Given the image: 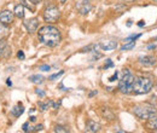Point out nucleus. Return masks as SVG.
Masks as SVG:
<instances>
[{
    "label": "nucleus",
    "mask_w": 157,
    "mask_h": 133,
    "mask_svg": "<svg viewBox=\"0 0 157 133\" xmlns=\"http://www.w3.org/2000/svg\"><path fill=\"white\" fill-rule=\"evenodd\" d=\"M38 38L41 44L55 47L60 42V32L53 25H44L38 32Z\"/></svg>",
    "instance_id": "1"
},
{
    "label": "nucleus",
    "mask_w": 157,
    "mask_h": 133,
    "mask_svg": "<svg viewBox=\"0 0 157 133\" xmlns=\"http://www.w3.org/2000/svg\"><path fill=\"white\" fill-rule=\"evenodd\" d=\"M152 86H154V82L151 79L145 77V76H138V77H134L133 80L132 92L136 95H145L152 90Z\"/></svg>",
    "instance_id": "2"
},
{
    "label": "nucleus",
    "mask_w": 157,
    "mask_h": 133,
    "mask_svg": "<svg viewBox=\"0 0 157 133\" xmlns=\"http://www.w3.org/2000/svg\"><path fill=\"white\" fill-rule=\"evenodd\" d=\"M133 80H134V76L131 73V70L129 69H123L121 79H120V82H118V90L122 93H126V95L131 93L132 92Z\"/></svg>",
    "instance_id": "3"
},
{
    "label": "nucleus",
    "mask_w": 157,
    "mask_h": 133,
    "mask_svg": "<svg viewBox=\"0 0 157 133\" xmlns=\"http://www.w3.org/2000/svg\"><path fill=\"white\" fill-rule=\"evenodd\" d=\"M133 114L137 117H139L140 120H150L151 117L156 116L157 110L152 107L149 105H136L133 108Z\"/></svg>",
    "instance_id": "4"
},
{
    "label": "nucleus",
    "mask_w": 157,
    "mask_h": 133,
    "mask_svg": "<svg viewBox=\"0 0 157 133\" xmlns=\"http://www.w3.org/2000/svg\"><path fill=\"white\" fill-rule=\"evenodd\" d=\"M59 18V10L57 6L51 5L48 6L44 12V19L47 23H55Z\"/></svg>",
    "instance_id": "5"
},
{
    "label": "nucleus",
    "mask_w": 157,
    "mask_h": 133,
    "mask_svg": "<svg viewBox=\"0 0 157 133\" xmlns=\"http://www.w3.org/2000/svg\"><path fill=\"white\" fill-rule=\"evenodd\" d=\"M24 27L25 29L29 32V33H34L36 32L38 27H39V19L38 18H30V19H27L24 22Z\"/></svg>",
    "instance_id": "6"
},
{
    "label": "nucleus",
    "mask_w": 157,
    "mask_h": 133,
    "mask_svg": "<svg viewBox=\"0 0 157 133\" xmlns=\"http://www.w3.org/2000/svg\"><path fill=\"white\" fill-rule=\"evenodd\" d=\"M12 21H13V12H11L9 10H5V11L0 12V22L1 23L10 24V23H12Z\"/></svg>",
    "instance_id": "7"
},
{
    "label": "nucleus",
    "mask_w": 157,
    "mask_h": 133,
    "mask_svg": "<svg viewBox=\"0 0 157 133\" xmlns=\"http://www.w3.org/2000/svg\"><path fill=\"white\" fill-rule=\"evenodd\" d=\"M139 63L145 67H152L156 64V58L154 56H141L139 57Z\"/></svg>",
    "instance_id": "8"
},
{
    "label": "nucleus",
    "mask_w": 157,
    "mask_h": 133,
    "mask_svg": "<svg viewBox=\"0 0 157 133\" xmlns=\"http://www.w3.org/2000/svg\"><path fill=\"white\" fill-rule=\"evenodd\" d=\"M98 46H100L104 51H110V50H115L117 47V42L113 41V40H104L99 44Z\"/></svg>",
    "instance_id": "9"
},
{
    "label": "nucleus",
    "mask_w": 157,
    "mask_h": 133,
    "mask_svg": "<svg viewBox=\"0 0 157 133\" xmlns=\"http://www.w3.org/2000/svg\"><path fill=\"white\" fill-rule=\"evenodd\" d=\"M11 55V51H10V47L7 46L6 41L0 39V57H7Z\"/></svg>",
    "instance_id": "10"
},
{
    "label": "nucleus",
    "mask_w": 157,
    "mask_h": 133,
    "mask_svg": "<svg viewBox=\"0 0 157 133\" xmlns=\"http://www.w3.org/2000/svg\"><path fill=\"white\" fill-rule=\"evenodd\" d=\"M100 130V125L97 123L96 121L93 120H88L87 123H86V131L87 132H98Z\"/></svg>",
    "instance_id": "11"
},
{
    "label": "nucleus",
    "mask_w": 157,
    "mask_h": 133,
    "mask_svg": "<svg viewBox=\"0 0 157 133\" xmlns=\"http://www.w3.org/2000/svg\"><path fill=\"white\" fill-rule=\"evenodd\" d=\"M90 10H91L90 0H85V1L81 4V6L78 7V11H80V14H81V15H86V14H88V12H90Z\"/></svg>",
    "instance_id": "12"
},
{
    "label": "nucleus",
    "mask_w": 157,
    "mask_h": 133,
    "mask_svg": "<svg viewBox=\"0 0 157 133\" xmlns=\"http://www.w3.org/2000/svg\"><path fill=\"white\" fill-rule=\"evenodd\" d=\"M24 113V108H23V105L18 103L17 105H15L12 109H11V114L13 115L15 117H20L21 115Z\"/></svg>",
    "instance_id": "13"
},
{
    "label": "nucleus",
    "mask_w": 157,
    "mask_h": 133,
    "mask_svg": "<svg viewBox=\"0 0 157 133\" xmlns=\"http://www.w3.org/2000/svg\"><path fill=\"white\" fill-rule=\"evenodd\" d=\"M13 15L17 16L18 18H23V17H24V6H23L22 4H18V5L15 6Z\"/></svg>",
    "instance_id": "14"
},
{
    "label": "nucleus",
    "mask_w": 157,
    "mask_h": 133,
    "mask_svg": "<svg viewBox=\"0 0 157 133\" xmlns=\"http://www.w3.org/2000/svg\"><path fill=\"white\" fill-rule=\"evenodd\" d=\"M29 80H30L33 84H42V82H44V76L39 75V74L30 75L29 76Z\"/></svg>",
    "instance_id": "15"
},
{
    "label": "nucleus",
    "mask_w": 157,
    "mask_h": 133,
    "mask_svg": "<svg viewBox=\"0 0 157 133\" xmlns=\"http://www.w3.org/2000/svg\"><path fill=\"white\" fill-rule=\"evenodd\" d=\"M147 127L150 130H157V116L151 117L149 121H147Z\"/></svg>",
    "instance_id": "16"
},
{
    "label": "nucleus",
    "mask_w": 157,
    "mask_h": 133,
    "mask_svg": "<svg viewBox=\"0 0 157 133\" xmlns=\"http://www.w3.org/2000/svg\"><path fill=\"white\" fill-rule=\"evenodd\" d=\"M7 33H9L7 27H6L4 23H1V22H0V39L5 38V37L7 35Z\"/></svg>",
    "instance_id": "17"
},
{
    "label": "nucleus",
    "mask_w": 157,
    "mask_h": 133,
    "mask_svg": "<svg viewBox=\"0 0 157 133\" xmlns=\"http://www.w3.org/2000/svg\"><path fill=\"white\" fill-rule=\"evenodd\" d=\"M136 46V41H131V42H124V45L121 47V51H127V50H132Z\"/></svg>",
    "instance_id": "18"
},
{
    "label": "nucleus",
    "mask_w": 157,
    "mask_h": 133,
    "mask_svg": "<svg viewBox=\"0 0 157 133\" xmlns=\"http://www.w3.org/2000/svg\"><path fill=\"white\" fill-rule=\"evenodd\" d=\"M64 74V72L63 70H60L59 73H56V74H53V75H51L50 77H48V80H56V79H58L59 76H62Z\"/></svg>",
    "instance_id": "19"
},
{
    "label": "nucleus",
    "mask_w": 157,
    "mask_h": 133,
    "mask_svg": "<svg viewBox=\"0 0 157 133\" xmlns=\"http://www.w3.org/2000/svg\"><path fill=\"white\" fill-rule=\"evenodd\" d=\"M55 132H64V133H67V132H68V130H67V128H64L63 126H57V127L55 128Z\"/></svg>",
    "instance_id": "20"
},
{
    "label": "nucleus",
    "mask_w": 157,
    "mask_h": 133,
    "mask_svg": "<svg viewBox=\"0 0 157 133\" xmlns=\"http://www.w3.org/2000/svg\"><path fill=\"white\" fill-rule=\"evenodd\" d=\"M22 128H23V131H24V132H28V131H30V128H32V127H30L29 122H25V123L22 126Z\"/></svg>",
    "instance_id": "21"
},
{
    "label": "nucleus",
    "mask_w": 157,
    "mask_h": 133,
    "mask_svg": "<svg viewBox=\"0 0 157 133\" xmlns=\"http://www.w3.org/2000/svg\"><path fill=\"white\" fill-rule=\"evenodd\" d=\"M111 67H114V63H113V61H111V59H108V61H106V63H105V65H104V68H105V69H108V68H111Z\"/></svg>",
    "instance_id": "22"
},
{
    "label": "nucleus",
    "mask_w": 157,
    "mask_h": 133,
    "mask_svg": "<svg viewBox=\"0 0 157 133\" xmlns=\"http://www.w3.org/2000/svg\"><path fill=\"white\" fill-rule=\"evenodd\" d=\"M20 1H21V4H22L23 6H27V7L29 9V10H32V11L34 10V9H33V7H32V6H30V5H29V4H28V2L25 1V0H20Z\"/></svg>",
    "instance_id": "23"
},
{
    "label": "nucleus",
    "mask_w": 157,
    "mask_h": 133,
    "mask_svg": "<svg viewBox=\"0 0 157 133\" xmlns=\"http://www.w3.org/2000/svg\"><path fill=\"white\" fill-rule=\"evenodd\" d=\"M50 69H51V67H50V65H46V64L40 67V70H42V72H48Z\"/></svg>",
    "instance_id": "24"
},
{
    "label": "nucleus",
    "mask_w": 157,
    "mask_h": 133,
    "mask_svg": "<svg viewBox=\"0 0 157 133\" xmlns=\"http://www.w3.org/2000/svg\"><path fill=\"white\" fill-rule=\"evenodd\" d=\"M117 76H118V72H115V74H114V75L110 76V77H109V81H111V82H113V81L117 80Z\"/></svg>",
    "instance_id": "25"
},
{
    "label": "nucleus",
    "mask_w": 157,
    "mask_h": 133,
    "mask_svg": "<svg viewBox=\"0 0 157 133\" xmlns=\"http://www.w3.org/2000/svg\"><path fill=\"white\" fill-rule=\"evenodd\" d=\"M42 128H44V126H42V125H36V126H35V127H34L32 131H34V132H38V131H41Z\"/></svg>",
    "instance_id": "26"
},
{
    "label": "nucleus",
    "mask_w": 157,
    "mask_h": 133,
    "mask_svg": "<svg viewBox=\"0 0 157 133\" xmlns=\"http://www.w3.org/2000/svg\"><path fill=\"white\" fill-rule=\"evenodd\" d=\"M35 93H36L38 96H40V97H45V92H44V91H41V90H39V88H38V90H35Z\"/></svg>",
    "instance_id": "27"
},
{
    "label": "nucleus",
    "mask_w": 157,
    "mask_h": 133,
    "mask_svg": "<svg viewBox=\"0 0 157 133\" xmlns=\"http://www.w3.org/2000/svg\"><path fill=\"white\" fill-rule=\"evenodd\" d=\"M17 57L20 58V59H24V57H25V56H24L23 51H18V52H17Z\"/></svg>",
    "instance_id": "28"
},
{
    "label": "nucleus",
    "mask_w": 157,
    "mask_h": 133,
    "mask_svg": "<svg viewBox=\"0 0 157 133\" xmlns=\"http://www.w3.org/2000/svg\"><path fill=\"white\" fill-rule=\"evenodd\" d=\"M58 87H59V88H62L63 91H70V90H71L70 87H64V86H63V84H59Z\"/></svg>",
    "instance_id": "29"
},
{
    "label": "nucleus",
    "mask_w": 157,
    "mask_h": 133,
    "mask_svg": "<svg viewBox=\"0 0 157 133\" xmlns=\"http://www.w3.org/2000/svg\"><path fill=\"white\" fill-rule=\"evenodd\" d=\"M138 25H139V27H144V25H145V22H144V21H140V22L138 23Z\"/></svg>",
    "instance_id": "30"
},
{
    "label": "nucleus",
    "mask_w": 157,
    "mask_h": 133,
    "mask_svg": "<svg viewBox=\"0 0 157 133\" xmlns=\"http://www.w3.org/2000/svg\"><path fill=\"white\" fill-rule=\"evenodd\" d=\"M97 93H98V92H97V90H96V91H93V92H91V93H90V97H93V96H96L97 95Z\"/></svg>",
    "instance_id": "31"
},
{
    "label": "nucleus",
    "mask_w": 157,
    "mask_h": 133,
    "mask_svg": "<svg viewBox=\"0 0 157 133\" xmlns=\"http://www.w3.org/2000/svg\"><path fill=\"white\" fill-rule=\"evenodd\" d=\"M30 2H33V4H38V2H40L41 0H29Z\"/></svg>",
    "instance_id": "32"
},
{
    "label": "nucleus",
    "mask_w": 157,
    "mask_h": 133,
    "mask_svg": "<svg viewBox=\"0 0 157 133\" xmlns=\"http://www.w3.org/2000/svg\"><path fill=\"white\" fill-rule=\"evenodd\" d=\"M155 47H156V45H150V46H147L149 50H152V49H155Z\"/></svg>",
    "instance_id": "33"
},
{
    "label": "nucleus",
    "mask_w": 157,
    "mask_h": 133,
    "mask_svg": "<svg viewBox=\"0 0 157 133\" xmlns=\"http://www.w3.org/2000/svg\"><path fill=\"white\" fill-rule=\"evenodd\" d=\"M6 84H7L9 86H11V85H12V82H11V80H10V79H7V81H6Z\"/></svg>",
    "instance_id": "34"
},
{
    "label": "nucleus",
    "mask_w": 157,
    "mask_h": 133,
    "mask_svg": "<svg viewBox=\"0 0 157 133\" xmlns=\"http://www.w3.org/2000/svg\"><path fill=\"white\" fill-rule=\"evenodd\" d=\"M35 120H36V119H35V116H32V117H30V121H32V122H34Z\"/></svg>",
    "instance_id": "35"
},
{
    "label": "nucleus",
    "mask_w": 157,
    "mask_h": 133,
    "mask_svg": "<svg viewBox=\"0 0 157 133\" xmlns=\"http://www.w3.org/2000/svg\"><path fill=\"white\" fill-rule=\"evenodd\" d=\"M132 25V21H128V23H127V27H131Z\"/></svg>",
    "instance_id": "36"
},
{
    "label": "nucleus",
    "mask_w": 157,
    "mask_h": 133,
    "mask_svg": "<svg viewBox=\"0 0 157 133\" xmlns=\"http://www.w3.org/2000/svg\"><path fill=\"white\" fill-rule=\"evenodd\" d=\"M123 1H126V2H132V1H136V0H123Z\"/></svg>",
    "instance_id": "37"
},
{
    "label": "nucleus",
    "mask_w": 157,
    "mask_h": 133,
    "mask_svg": "<svg viewBox=\"0 0 157 133\" xmlns=\"http://www.w3.org/2000/svg\"><path fill=\"white\" fill-rule=\"evenodd\" d=\"M59 1H60V2H62V4H64V2H65V1H67V0H59Z\"/></svg>",
    "instance_id": "38"
},
{
    "label": "nucleus",
    "mask_w": 157,
    "mask_h": 133,
    "mask_svg": "<svg viewBox=\"0 0 157 133\" xmlns=\"http://www.w3.org/2000/svg\"><path fill=\"white\" fill-rule=\"evenodd\" d=\"M152 1H156V2H157V0H152Z\"/></svg>",
    "instance_id": "39"
},
{
    "label": "nucleus",
    "mask_w": 157,
    "mask_h": 133,
    "mask_svg": "<svg viewBox=\"0 0 157 133\" xmlns=\"http://www.w3.org/2000/svg\"><path fill=\"white\" fill-rule=\"evenodd\" d=\"M155 40H157V38H156V39H155Z\"/></svg>",
    "instance_id": "40"
}]
</instances>
